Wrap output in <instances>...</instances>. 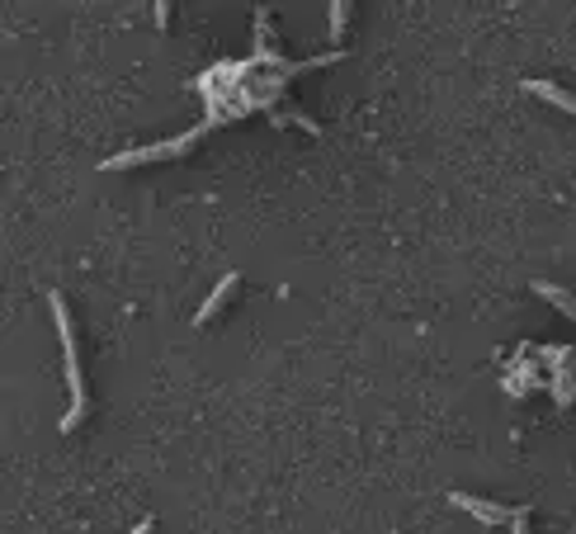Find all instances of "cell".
I'll list each match as a JSON object with an SVG mask.
<instances>
[{"instance_id":"6da1fadb","label":"cell","mask_w":576,"mask_h":534,"mask_svg":"<svg viewBox=\"0 0 576 534\" xmlns=\"http://www.w3.org/2000/svg\"><path fill=\"white\" fill-rule=\"evenodd\" d=\"M48 308H52V322H58V336H62V364H66V393H72V407L62 417V435L76 431V421L86 417V374H80V350H76V326H72V312H66V298L52 289L48 294Z\"/></svg>"},{"instance_id":"7a4b0ae2","label":"cell","mask_w":576,"mask_h":534,"mask_svg":"<svg viewBox=\"0 0 576 534\" xmlns=\"http://www.w3.org/2000/svg\"><path fill=\"white\" fill-rule=\"evenodd\" d=\"M209 128H213V119H203V123H195L189 133H180V138H166V142H152V147H133V152H118V157L100 161V166H104V171H128V166H147V161H161V157H185L189 147H195Z\"/></svg>"},{"instance_id":"3957f363","label":"cell","mask_w":576,"mask_h":534,"mask_svg":"<svg viewBox=\"0 0 576 534\" xmlns=\"http://www.w3.org/2000/svg\"><path fill=\"white\" fill-rule=\"evenodd\" d=\"M539 360L548 364V374H558L548 388H558V407H572L576 397V383H572V364H576V350L572 346H539Z\"/></svg>"},{"instance_id":"277c9868","label":"cell","mask_w":576,"mask_h":534,"mask_svg":"<svg viewBox=\"0 0 576 534\" xmlns=\"http://www.w3.org/2000/svg\"><path fill=\"white\" fill-rule=\"evenodd\" d=\"M449 501H454L459 511L477 516L483 525H515V516H519V506H497V501H487V497H468V492H449Z\"/></svg>"},{"instance_id":"5b68a950","label":"cell","mask_w":576,"mask_h":534,"mask_svg":"<svg viewBox=\"0 0 576 534\" xmlns=\"http://www.w3.org/2000/svg\"><path fill=\"white\" fill-rule=\"evenodd\" d=\"M237 284H241V275H237V270H231V275H223V280H217V289H213V294H209V298H203V303H199L195 322H199V326H203V322H213L217 312H223V303H227V298L237 294Z\"/></svg>"},{"instance_id":"8992f818","label":"cell","mask_w":576,"mask_h":534,"mask_svg":"<svg viewBox=\"0 0 576 534\" xmlns=\"http://www.w3.org/2000/svg\"><path fill=\"white\" fill-rule=\"evenodd\" d=\"M525 90L539 95V100H548V104H558V109H567V114H576V95H572V90L548 86V80H525Z\"/></svg>"},{"instance_id":"52a82bcc","label":"cell","mask_w":576,"mask_h":534,"mask_svg":"<svg viewBox=\"0 0 576 534\" xmlns=\"http://www.w3.org/2000/svg\"><path fill=\"white\" fill-rule=\"evenodd\" d=\"M534 294L548 298V303H553V308L562 312V318H572V322H576V298H572L567 289H558V284H543V280H539V284H534Z\"/></svg>"},{"instance_id":"ba28073f","label":"cell","mask_w":576,"mask_h":534,"mask_svg":"<svg viewBox=\"0 0 576 534\" xmlns=\"http://www.w3.org/2000/svg\"><path fill=\"white\" fill-rule=\"evenodd\" d=\"M350 24V0H331V38L340 44V34H346Z\"/></svg>"},{"instance_id":"9c48e42d","label":"cell","mask_w":576,"mask_h":534,"mask_svg":"<svg viewBox=\"0 0 576 534\" xmlns=\"http://www.w3.org/2000/svg\"><path fill=\"white\" fill-rule=\"evenodd\" d=\"M152 530H156V520H152V516H147V520H142V525H137L133 534H152Z\"/></svg>"}]
</instances>
